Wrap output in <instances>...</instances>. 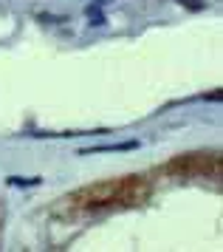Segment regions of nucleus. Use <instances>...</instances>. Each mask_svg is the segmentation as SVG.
I'll list each match as a JSON object with an SVG mask.
<instances>
[{"label":"nucleus","instance_id":"nucleus-1","mask_svg":"<svg viewBox=\"0 0 223 252\" xmlns=\"http://www.w3.org/2000/svg\"><path fill=\"white\" fill-rule=\"evenodd\" d=\"M209 170L218 176L221 173V156L218 153H190L178 156L175 161L167 164V173H187V176H209Z\"/></svg>","mask_w":223,"mask_h":252},{"label":"nucleus","instance_id":"nucleus-2","mask_svg":"<svg viewBox=\"0 0 223 252\" xmlns=\"http://www.w3.org/2000/svg\"><path fill=\"white\" fill-rule=\"evenodd\" d=\"M124 193V182H105V184H93L79 190L77 195H71L68 201H79V204H90V207H102V204H113L122 201Z\"/></svg>","mask_w":223,"mask_h":252},{"label":"nucleus","instance_id":"nucleus-3","mask_svg":"<svg viewBox=\"0 0 223 252\" xmlns=\"http://www.w3.org/2000/svg\"><path fill=\"white\" fill-rule=\"evenodd\" d=\"M139 142H116V145H96V148H85L82 156H96V153H124V150H136Z\"/></svg>","mask_w":223,"mask_h":252},{"label":"nucleus","instance_id":"nucleus-4","mask_svg":"<svg viewBox=\"0 0 223 252\" xmlns=\"http://www.w3.org/2000/svg\"><path fill=\"white\" fill-rule=\"evenodd\" d=\"M85 14H88L90 26H105V23H108V20H105V14H102V9H99V6H88V9H85Z\"/></svg>","mask_w":223,"mask_h":252},{"label":"nucleus","instance_id":"nucleus-5","mask_svg":"<svg viewBox=\"0 0 223 252\" xmlns=\"http://www.w3.org/2000/svg\"><path fill=\"white\" fill-rule=\"evenodd\" d=\"M9 184H11V187H37V184H40V179H37V176H34V179H23V176H11V179H9Z\"/></svg>","mask_w":223,"mask_h":252},{"label":"nucleus","instance_id":"nucleus-6","mask_svg":"<svg viewBox=\"0 0 223 252\" xmlns=\"http://www.w3.org/2000/svg\"><path fill=\"white\" fill-rule=\"evenodd\" d=\"M111 0H93V6H108Z\"/></svg>","mask_w":223,"mask_h":252}]
</instances>
